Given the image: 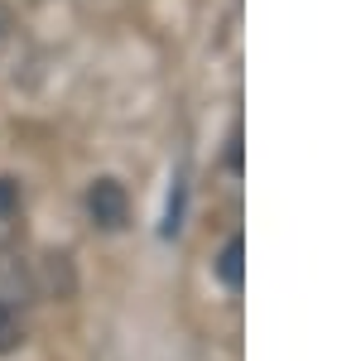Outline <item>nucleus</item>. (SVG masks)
I'll use <instances>...</instances> for the list:
<instances>
[{"label":"nucleus","instance_id":"f257e3e1","mask_svg":"<svg viewBox=\"0 0 361 361\" xmlns=\"http://www.w3.org/2000/svg\"><path fill=\"white\" fill-rule=\"evenodd\" d=\"M87 217L102 226V231H121L126 217H130V197H126V188H121L116 178H97V183L87 188Z\"/></svg>","mask_w":361,"mask_h":361},{"label":"nucleus","instance_id":"f03ea898","mask_svg":"<svg viewBox=\"0 0 361 361\" xmlns=\"http://www.w3.org/2000/svg\"><path fill=\"white\" fill-rule=\"evenodd\" d=\"M241 255H246L241 236H231V241L217 250V265H212V275L222 279L226 289H241V284H246V265H241Z\"/></svg>","mask_w":361,"mask_h":361},{"label":"nucleus","instance_id":"39448f33","mask_svg":"<svg viewBox=\"0 0 361 361\" xmlns=\"http://www.w3.org/2000/svg\"><path fill=\"white\" fill-rule=\"evenodd\" d=\"M5 44H10V10L0 5V49H5Z\"/></svg>","mask_w":361,"mask_h":361},{"label":"nucleus","instance_id":"20e7f679","mask_svg":"<svg viewBox=\"0 0 361 361\" xmlns=\"http://www.w3.org/2000/svg\"><path fill=\"white\" fill-rule=\"evenodd\" d=\"M20 202H25V197H20V183H15V178H0V222H10V217L20 212Z\"/></svg>","mask_w":361,"mask_h":361},{"label":"nucleus","instance_id":"7ed1b4c3","mask_svg":"<svg viewBox=\"0 0 361 361\" xmlns=\"http://www.w3.org/2000/svg\"><path fill=\"white\" fill-rule=\"evenodd\" d=\"M20 342H25V333H20V318H15L10 299H0V357H5V352H15Z\"/></svg>","mask_w":361,"mask_h":361}]
</instances>
